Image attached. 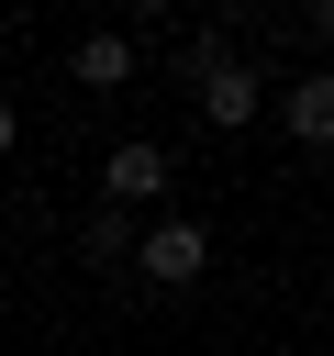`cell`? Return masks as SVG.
Returning a JSON list of instances; mask_svg holds the SVG:
<instances>
[{
  "mask_svg": "<svg viewBox=\"0 0 334 356\" xmlns=\"http://www.w3.org/2000/svg\"><path fill=\"white\" fill-rule=\"evenodd\" d=\"M178 67H189V100H200V122H212V134H245V122L267 111V78H256L245 56H223V33H200Z\"/></svg>",
  "mask_w": 334,
  "mask_h": 356,
  "instance_id": "obj_1",
  "label": "cell"
},
{
  "mask_svg": "<svg viewBox=\"0 0 334 356\" xmlns=\"http://www.w3.org/2000/svg\"><path fill=\"white\" fill-rule=\"evenodd\" d=\"M134 278L145 289H200L212 278V234L200 222H145L134 234Z\"/></svg>",
  "mask_w": 334,
  "mask_h": 356,
  "instance_id": "obj_2",
  "label": "cell"
},
{
  "mask_svg": "<svg viewBox=\"0 0 334 356\" xmlns=\"http://www.w3.org/2000/svg\"><path fill=\"white\" fill-rule=\"evenodd\" d=\"M167 178H178V167H167V145H156V134H122V145L100 156V200H111V211L167 200Z\"/></svg>",
  "mask_w": 334,
  "mask_h": 356,
  "instance_id": "obj_3",
  "label": "cell"
},
{
  "mask_svg": "<svg viewBox=\"0 0 334 356\" xmlns=\"http://www.w3.org/2000/svg\"><path fill=\"white\" fill-rule=\"evenodd\" d=\"M267 111H278V134H289V145L334 156V67H301L289 89H267Z\"/></svg>",
  "mask_w": 334,
  "mask_h": 356,
  "instance_id": "obj_4",
  "label": "cell"
},
{
  "mask_svg": "<svg viewBox=\"0 0 334 356\" xmlns=\"http://www.w3.org/2000/svg\"><path fill=\"white\" fill-rule=\"evenodd\" d=\"M67 78L100 100V89H134V33H78V56H67Z\"/></svg>",
  "mask_w": 334,
  "mask_h": 356,
  "instance_id": "obj_5",
  "label": "cell"
},
{
  "mask_svg": "<svg viewBox=\"0 0 334 356\" xmlns=\"http://www.w3.org/2000/svg\"><path fill=\"white\" fill-rule=\"evenodd\" d=\"M78 256H89V267H122V256H134V211H111V200H100V211L78 222Z\"/></svg>",
  "mask_w": 334,
  "mask_h": 356,
  "instance_id": "obj_6",
  "label": "cell"
},
{
  "mask_svg": "<svg viewBox=\"0 0 334 356\" xmlns=\"http://www.w3.org/2000/svg\"><path fill=\"white\" fill-rule=\"evenodd\" d=\"M234 11H245V22H278V11H289V0H234Z\"/></svg>",
  "mask_w": 334,
  "mask_h": 356,
  "instance_id": "obj_7",
  "label": "cell"
},
{
  "mask_svg": "<svg viewBox=\"0 0 334 356\" xmlns=\"http://www.w3.org/2000/svg\"><path fill=\"white\" fill-rule=\"evenodd\" d=\"M11 145H22V111H11V100H0V156H11Z\"/></svg>",
  "mask_w": 334,
  "mask_h": 356,
  "instance_id": "obj_8",
  "label": "cell"
},
{
  "mask_svg": "<svg viewBox=\"0 0 334 356\" xmlns=\"http://www.w3.org/2000/svg\"><path fill=\"white\" fill-rule=\"evenodd\" d=\"M312 33H334V0H312Z\"/></svg>",
  "mask_w": 334,
  "mask_h": 356,
  "instance_id": "obj_9",
  "label": "cell"
},
{
  "mask_svg": "<svg viewBox=\"0 0 334 356\" xmlns=\"http://www.w3.org/2000/svg\"><path fill=\"white\" fill-rule=\"evenodd\" d=\"M145 11H167V0H134V22H145Z\"/></svg>",
  "mask_w": 334,
  "mask_h": 356,
  "instance_id": "obj_10",
  "label": "cell"
}]
</instances>
